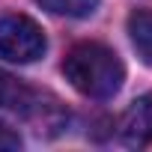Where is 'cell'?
I'll use <instances>...</instances> for the list:
<instances>
[{"label":"cell","instance_id":"cell-1","mask_svg":"<svg viewBox=\"0 0 152 152\" xmlns=\"http://www.w3.org/2000/svg\"><path fill=\"white\" fill-rule=\"evenodd\" d=\"M66 81L87 99H113L122 90L125 66L102 42H78L63 60Z\"/></svg>","mask_w":152,"mask_h":152},{"label":"cell","instance_id":"cell-2","mask_svg":"<svg viewBox=\"0 0 152 152\" xmlns=\"http://www.w3.org/2000/svg\"><path fill=\"white\" fill-rule=\"evenodd\" d=\"M45 48H48V39L33 18H27L21 12L0 18V57L3 60L33 63L45 54Z\"/></svg>","mask_w":152,"mask_h":152},{"label":"cell","instance_id":"cell-3","mask_svg":"<svg viewBox=\"0 0 152 152\" xmlns=\"http://www.w3.org/2000/svg\"><path fill=\"white\" fill-rule=\"evenodd\" d=\"M42 99H45V93L27 87L24 81H18L9 72H0V107L15 110V113L33 119V116H45Z\"/></svg>","mask_w":152,"mask_h":152},{"label":"cell","instance_id":"cell-4","mask_svg":"<svg viewBox=\"0 0 152 152\" xmlns=\"http://www.w3.org/2000/svg\"><path fill=\"white\" fill-rule=\"evenodd\" d=\"M119 134L128 146H152V93L131 102L119 119Z\"/></svg>","mask_w":152,"mask_h":152},{"label":"cell","instance_id":"cell-5","mask_svg":"<svg viewBox=\"0 0 152 152\" xmlns=\"http://www.w3.org/2000/svg\"><path fill=\"white\" fill-rule=\"evenodd\" d=\"M128 36L137 57L146 66H152V12L149 9H137L128 15Z\"/></svg>","mask_w":152,"mask_h":152},{"label":"cell","instance_id":"cell-6","mask_svg":"<svg viewBox=\"0 0 152 152\" xmlns=\"http://www.w3.org/2000/svg\"><path fill=\"white\" fill-rule=\"evenodd\" d=\"M36 3L54 15H69V18H87L99 9V0H36Z\"/></svg>","mask_w":152,"mask_h":152},{"label":"cell","instance_id":"cell-7","mask_svg":"<svg viewBox=\"0 0 152 152\" xmlns=\"http://www.w3.org/2000/svg\"><path fill=\"white\" fill-rule=\"evenodd\" d=\"M12 149H21V134L6 122H0V152H12Z\"/></svg>","mask_w":152,"mask_h":152}]
</instances>
